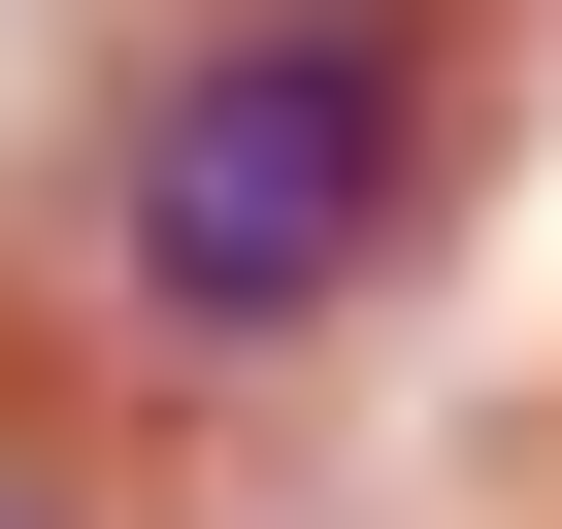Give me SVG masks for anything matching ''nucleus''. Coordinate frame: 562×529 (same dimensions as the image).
<instances>
[{"instance_id": "1", "label": "nucleus", "mask_w": 562, "mask_h": 529, "mask_svg": "<svg viewBox=\"0 0 562 529\" xmlns=\"http://www.w3.org/2000/svg\"><path fill=\"white\" fill-rule=\"evenodd\" d=\"M430 133H463L430 34H199V67H133V133H100V299H133V364H299V331H364V264L430 232Z\"/></svg>"}]
</instances>
